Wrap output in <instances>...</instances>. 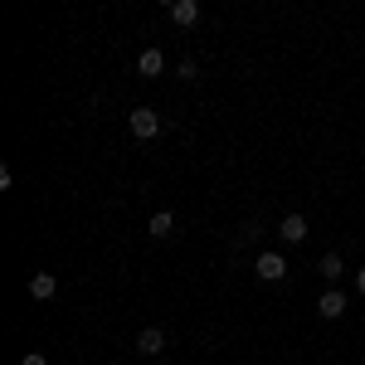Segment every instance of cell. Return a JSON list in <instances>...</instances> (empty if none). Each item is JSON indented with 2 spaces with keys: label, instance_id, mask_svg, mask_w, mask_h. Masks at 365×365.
I'll list each match as a JSON object with an SVG mask.
<instances>
[{
  "label": "cell",
  "instance_id": "obj_9",
  "mask_svg": "<svg viewBox=\"0 0 365 365\" xmlns=\"http://www.w3.org/2000/svg\"><path fill=\"white\" fill-rule=\"evenodd\" d=\"M170 20L180 29H190L200 20V0H170Z\"/></svg>",
  "mask_w": 365,
  "mask_h": 365
},
{
  "label": "cell",
  "instance_id": "obj_1",
  "mask_svg": "<svg viewBox=\"0 0 365 365\" xmlns=\"http://www.w3.org/2000/svg\"><path fill=\"white\" fill-rule=\"evenodd\" d=\"M127 127H132L137 141H151L161 132V113H156V108H132V113H127Z\"/></svg>",
  "mask_w": 365,
  "mask_h": 365
},
{
  "label": "cell",
  "instance_id": "obj_7",
  "mask_svg": "<svg viewBox=\"0 0 365 365\" xmlns=\"http://www.w3.org/2000/svg\"><path fill=\"white\" fill-rule=\"evenodd\" d=\"M54 292H58L54 273H29V297H34V302H49Z\"/></svg>",
  "mask_w": 365,
  "mask_h": 365
},
{
  "label": "cell",
  "instance_id": "obj_6",
  "mask_svg": "<svg viewBox=\"0 0 365 365\" xmlns=\"http://www.w3.org/2000/svg\"><path fill=\"white\" fill-rule=\"evenodd\" d=\"M137 351L146 356V361L161 356V351H166V331H161V327H141V331H137Z\"/></svg>",
  "mask_w": 365,
  "mask_h": 365
},
{
  "label": "cell",
  "instance_id": "obj_12",
  "mask_svg": "<svg viewBox=\"0 0 365 365\" xmlns=\"http://www.w3.org/2000/svg\"><path fill=\"white\" fill-rule=\"evenodd\" d=\"M20 365H49V361H44V351H29V356H25Z\"/></svg>",
  "mask_w": 365,
  "mask_h": 365
},
{
  "label": "cell",
  "instance_id": "obj_5",
  "mask_svg": "<svg viewBox=\"0 0 365 365\" xmlns=\"http://www.w3.org/2000/svg\"><path fill=\"white\" fill-rule=\"evenodd\" d=\"M312 229H307V215H282V225H278V239L282 244H302Z\"/></svg>",
  "mask_w": 365,
  "mask_h": 365
},
{
  "label": "cell",
  "instance_id": "obj_11",
  "mask_svg": "<svg viewBox=\"0 0 365 365\" xmlns=\"http://www.w3.org/2000/svg\"><path fill=\"white\" fill-rule=\"evenodd\" d=\"M180 78H185V83H195V78H200V63H195V58H180Z\"/></svg>",
  "mask_w": 365,
  "mask_h": 365
},
{
  "label": "cell",
  "instance_id": "obj_8",
  "mask_svg": "<svg viewBox=\"0 0 365 365\" xmlns=\"http://www.w3.org/2000/svg\"><path fill=\"white\" fill-rule=\"evenodd\" d=\"M317 273H322V282H327V287H336V282L346 278V263H341V253H322Z\"/></svg>",
  "mask_w": 365,
  "mask_h": 365
},
{
  "label": "cell",
  "instance_id": "obj_2",
  "mask_svg": "<svg viewBox=\"0 0 365 365\" xmlns=\"http://www.w3.org/2000/svg\"><path fill=\"white\" fill-rule=\"evenodd\" d=\"M253 273H258L263 282H282L287 278V258H282L278 249H263L258 258H253Z\"/></svg>",
  "mask_w": 365,
  "mask_h": 365
},
{
  "label": "cell",
  "instance_id": "obj_10",
  "mask_svg": "<svg viewBox=\"0 0 365 365\" xmlns=\"http://www.w3.org/2000/svg\"><path fill=\"white\" fill-rule=\"evenodd\" d=\"M146 234H151V239H170V234H175V215H170V210H156L151 225H146Z\"/></svg>",
  "mask_w": 365,
  "mask_h": 365
},
{
  "label": "cell",
  "instance_id": "obj_4",
  "mask_svg": "<svg viewBox=\"0 0 365 365\" xmlns=\"http://www.w3.org/2000/svg\"><path fill=\"white\" fill-rule=\"evenodd\" d=\"M137 73L141 78H161V73H166V54H161L156 44H146V49L137 54Z\"/></svg>",
  "mask_w": 365,
  "mask_h": 365
},
{
  "label": "cell",
  "instance_id": "obj_3",
  "mask_svg": "<svg viewBox=\"0 0 365 365\" xmlns=\"http://www.w3.org/2000/svg\"><path fill=\"white\" fill-rule=\"evenodd\" d=\"M351 312V302H346V292L341 287H327L322 297H317V317H327V322H341Z\"/></svg>",
  "mask_w": 365,
  "mask_h": 365
},
{
  "label": "cell",
  "instance_id": "obj_13",
  "mask_svg": "<svg viewBox=\"0 0 365 365\" xmlns=\"http://www.w3.org/2000/svg\"><path fill=\"white\" fill-rule=\"evenodd\" d=\"M356 292L365 297V268H356Z\"/></svg>",
  "mask_w": 365,
  "mask_h": 365
}]
</instances>
